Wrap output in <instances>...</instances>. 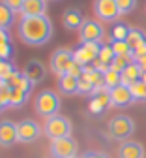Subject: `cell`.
<instances>
[{"label":"cell","instance_id":"6da1fadb","mask_svg":"<svg viewBox=\"0 0 146 158\" xmlns=\"http://www.w3.org/2000/svg\"><path fill=\"white\" fill-rule=\"evenodd\" d=\"M19 38L30 47H41L53 38V23L47 15L23 17L19 25Z\"/></svg>","mask_w":146,"mask_h":158},{"label":"cell","instance_id":"7a4b0ae2","mask_svg":"<svg viewBox=\"0 0 146 158\" xmlns=\"http://www.w3.org/2000/svg\"><path fill=\"white\" fill-rule=\"evenodd\" d=\"M34 107H36V113L47 121V118L58 115V111H60V96H58L54 90L45 89V90H41V92L36 96Z\"/></svg>","mask_w":146,"mask_h":158},{"label":"cell","instance_id":"3957f363","mask_svg":"<svg viewBox=\"0 0 146 158\" xmlns=\"http://www.w3.org/2000/svg\"><path fill=\"white\" fill-rule=\"evenodd\" d=\"M107 130H109V135L112 137V139L124 143V141H128L129 137L133 135L135 123H133V118L128 117V115H116V117H112L109 121Z\"/></svg>","mask_w":146,"mask_h":158},{"label":"cell","instance_id":"277c9868","mask_svg":"<svg viewBox=\"0 0 146 158\" xmlns=\"http://www.w3.org/2000/svg\"><path fill=\"white\" fill-rule=\"evenodd\" d=\"M71 130H73L71 121H69L68 117L60 115V113L54 115V117H51V118H47L45 126H43V132H45V135L49 137L51 141L53 139H60V137H69Z\"/></svg>","mask_w":146,"mask_h":158},{"label":"cell","instance_id":"5b68a950","mask_svg":"<svg viewBox=\"0 0 146 158\" xmlns=\"http://www.w3.org/2000/svg\"><path fill=\"white\" fill-rule=\"evenodd\" d=\"M75 64V58H73V51L68 49V47H60L53 53L51 56V62H49V68L53 73L56 75H64L69 72V68Z\"/></svg>","mask_w":146,"mask_h":158},{"label":"cell","instance_id":"8992f818","mask_svg":"<svg viewBox=\"0 0 146 158\" xmlns=\"http://www.w3.org/2000/svg\"><path fill=\"white\" fill-rule=\"evenodd\" d=\"M79 38H81V44H101V40L105 38V28L99 21L86 19L79 28Z\"/></svg>","mask_w":146,"mask_h":158},{"label":"cell","instance_id":"52a82bcc","mask_svg":"<svg viewBox=\"0 0 146 158\" xmlns=\"http://www.w3.org/2000/svg\"><path fill=\"white\" fill-rule=\"evenodd\" d=\"M77 152H79V147H77V141L71 135L51 141V154H53V158H75Z\"/></svg>","mask_w":146,"mask_h":158},{"label":"cell","instance_id":"ba28073f","mask_svg":"<svg viewBox=\"0 0 146 158\" xmlns=\"http://www.w3.org/2000/svg\"><path fill=\"white\" fill-rule=\"evenodd\" d=\"M94 13L101 23H112L120 17V10L116 6V0H96Z\"/></svg>","mask_w":146,"mask_h":158},{"label":"cell","instance_id":"9c48e42d","mask_svg":"<svg viewBox=\"0 0 146 158\" xmlns=\"http://www.w3.org/2000/svg\"><path fill=\"white\" fill-rule=\"evenodd\" d=\"M41 135V128L36 121H32V118H25V121H21L17 124V139L19 143H34L37 137Z\"/></svg>","mask_w":146,"mask_h":158},{"label":"cell","instance_id":"30bf717a","mask_svg":"<svg viewBox=\"0 0 146 158\" xmlns=\"http://www.w3.org/2000/svg\"><path fill=\"white\" fill-rule=\"evenodd\" d=\"M99 51H101V44H82L79 49L73 51V58L79 66H90L96 58L99 56Z\"/></svg>","mask_w":146,"mask_h":158},{"label":"cell","instance_id":"8fae6325","mask_svg":"<svg viewBox=\"0 0 146 158\" xmlns=\"http://www.w3.org/2000/svg\"><path fill=\"white\" fill-rule=\"evenodd\" d=\"M109 96H111V106H114V107H128V106H131L135 102L133 94H131V89L126 87V85H118V87L111 89Z\"/></svg>","mask_w":146,"mask_h":158},{"label":"cell","instance_id":"7c38bea8","mask_svg":"<svg viewBox=\"0 0 146 158\" xmlns=\"http://www.w3.org/2000/svg\"><path fill=\"white\" fill-rule=\"evenodd\" d=\"M23 75L28 79V81H32L34 85H37V83H41V81L45 79L47 70H45V66H43V62H41V60L32 58V60L26 62V66H25V70H23Z\"/></svg>","mask_w":146,"mask_h":158},{"label":"cell","instance_id":"4fadbf2b","mask_svg":"<svg viewBox=\"0 0 146 158\" xmlns=\"http://www.w3.org/2000/svg\"><path fill=\"white\" fill-rule=\"evenodd\" d=\"M17 139V124L11 121H0V147H13Z\"/></svg>","mask_w":146,"mask_h":158},{"label":"cell","instance_id":"5bb4252c","mask_svg":"<svg viewBox=\"0 0 146 158\" xmlns=\"http://www.w3.org/2000/svg\"><path fill=\"white\" fill-rule=\"evenodd\" d=\"M85 21L86 19H85V15H82V11L79 8H68L64 11V15H62V25L68 30H79Z\"/></svg>","mask_w":146,"mask_h":158},{"label":"cell","instance_id":"9a60e30c","mask_svg":"<svg viewBox=\"0 0 146 158\" xmlns=\"http://www.w3.org/2000/svg\"><path fill=\"white\" fill-rule=\"evenodd\" d=\"M118 158H144V147L139 141L128 139L118 147Z\"/></svg>","mask_w":146,"mask_h":158},{"label":"cell","instance_id":"2e32d148","mask_svg":"<svg viewBox=\"0 0 146 158\" xmlns=\"http://www.w3.org/2000/svg\"><path fill=\"white\" fill-rule=\"evenodd\" d=\"M47 11V0H25L21 15L23 17H39Z\"/></svg>","mask_w":146,"mask_h":158},{"label":"cell","instance_id":"e0dca14e","mask_svg":"<svg viewBox=\"0 0 146 158\" xmlns=\"http://www.w3.org/2000/svg\"><path fill=\"white\" fill-rule=\"evenodd\" d=\"M122 85H126V87H131V85H135V83H139L140 79H142V70H140V66H139V62H129L128 66H126V70H124L122 73Z\"/></svg>","mask_w":146,"mask_h":158},{"label":"cell","instance_id":"ac0fdd59","mask_svg":"<svg viewBox=\"0 0 146 158\" xmlns=\"http://www.w3.org/2000/svg\"><path fill=\"white\" fill-rule=\"evenodd\" d=\"M58 90L64 94V96L79 94V77H73L69 73L58 75Z\"/></svg>","mask_w":146,"mask_h":158},{"label":"cell","instance_id":"d6986e66","mask_svg":"<svg viewBox=\"0 0 146 158\" xmlns=\"http://www.w3.org/2000/svg\"><path fill=\"white\" fill-rule=\"evenodd\" d=\"M15 21V11H11L4 2H0V28L8 30Z\"/></svg>","mask_w":146,"mask_h":158},{"label":"cell","instance_id":"ffe728a7","mask_svg":"<svg viewBox=\"0 0 146 158\" xmlns=\"http://www.w3.org/2000/svg\"><path fill=\"white\" fill-rule=\"evenodd\" d=\"M129 30H131V27H128L126 23H116L112 32H111L112 42H126L128 36H129Z\"/></svg>","mask_w":146,"mask_h":158},{"label":"cell","instance_id":"44dd1931","mask_svg":"<svg viewBox=\"0 0 146 158\" xmlns=\"http://www.w3.org/2000/svg\"><path fill=\"white\" fill-rule=\"evenodd\" d=\"M146 40V34L140 30V28H131L129 30V36H128V40H126V44L129 45V49L133 51V49H137L142 42Z\"/></svg>","mask_w":146,"mask_h":158},{"label":"cell","instance_id":"7402d4cb","mask_svg":"<svg viewBox=\"0 0 146 158\" xmlns=\"http://www.w3.org/2000/svg\"><path fill=\"white\" fill-rule=\"evenodd\" d=\"M28 100V94L25 90H21V89H11V100H10V107L13 109H19V107H23Z\"/></svg>","mask_w":146,"mask_h":158},{"label":"cell","instance_id":"603a6c76","mask_svg":"<svg viewBox=\"0 0 146 158\" xmlns=\"http://www.w3.org/2000/svg\"><path fill=\"white\" fill-rule=\"evenodd\" d=\"M129 89H131V94H133V100L135 102H146V81L140 79L139 83L131 85Z\"/></svg>","mask_w":146,"mask_h":158},{"label":"cell","instance_id":"cb8c5ba5","mask_svg":"<svg viewBox=\"0 0 146 158\" xmlns=\"http://www.w3.org/2000/svg\"><path fill=\"white\" fill-rule=\"evenodd\" d=\"M114 58H116V55H114V51H112L111 45H101V51H99V56H97V60H99L101 64L111 66Z\"/></svg>","mask_w":146,"mask_h":158},{"label":"cell","instance_id":"d4e9b609","mask_svg":"<svg viewBox=\"0 0 146 158\" xmlns=\"http://www.w3.org/2000/svg\"><path fill=\"white\" fill-rule=\"evenodd\" d=\"M15 72H17V70H15V66H13L10 60H2V64H0V81H2V83H8L10 79L13 77Z\"/></svg>","mask_w":146,"mask_h":158},{"label":"cell","instance_id":"484cf974","mask_svg":"<svg viewBox=\"0 0 146 158\" xmlns=\"http://www.w3.org/2000/svg\"><path fill=\"white\" fill-rule=\"evenodd\" d=\"M118 85H122V75L118 73V72H114V70H107L105 72V87L111 90V89H114V87H118Z\"/></svg>","mask_w":146,"mask_h":158},{"label":"cell","instance_id":"4316f807","mask_svg":"<svg viewBox=\"0 0 146 158\" xmlns=\"http://www.w3.org/2000/svg\"><path fill=\"white\" fill-rule=\"evenodd\" d=\"M111 47L116 56H131L133 58V51L129 49V45L126 42H111Z\"/></svg>","mask_w":146,"mask_h":158},{"label":"cell","instance_id":"83f0119b","mask_svg":"<svg viewBox=\"0 0 146 158\" xmlns=\"http://www.w3.org/2000/svg\"><path fill=\"white\" fill-rule=\"evenodd\" d=\"M129 62H133V58H131V56H116L109 68H111V70H114V72H118V73H122L124 70H126V66H128Z\"/></svg>","mask_w":146,"mask_h":158},{"label":"cell","instance_id":"f1b7e54d","mask_svg":"<svg viewBox=\"0 0 146 158\" xmlns=\"http://www.w3.org/2000/svg\"><path fill=\"white\" fill-rule=\"evenodd\" d=\"M116 6L120 10V15H126L137 8V0H116Z\"/></svg>","mask_w":146,"mask_h":158},{"label":"cell","instance_id":"f546056e","mask_svg":"<svg viewBox=\"0 0 146 158\" xmlns=\"http://www.w3.org/2000/svg\"><path fill=\"white\" fill-rule=\"evenodd\" d=\"M10 100H11V87L8 83H0V102L6 107H10Z\"/></svg>","mask_w":146,"mask_h":158},{"label":"cell","instance_id":"4dcf8cb0","mask_svg":"<svg viewBox=\"0 0 146 158\" xmlns=\"http://www.w3.org/2000/svg\"><path fill=\"white\" fill-rule=\"evenodd\" d=\"M11 56H13L11 44H0V58H2V60H10Z\"/></svg>","mask_w":146,"mask_h":158},{"label":"cell","instance_id":"1f68e13d","mask_svg":"<svg viewBox=\"0 0 146 158\" xmlns=\"http://www.w3.org/2000/svg\"><path fill=\"white\" fill-rule=\"evenodd\" d=\"M2 2H4L11 11H15V13L19 11V13H21V8H23V2H25V0H2Z\"/></svg>","mask_w":146,"mask_h":158},{"label":"cell","instance_id":"d6a6232c","mask_svg":"<svg viewBox=\"0 0 146 158\" xmlns=\"http://www.w3.org/2000/svg\"><path fill=\"white\" fill-rule=\"evenodd\" d=\"M142 56H146V40L137 47V49H133V60L137 62V60H140Z\"/></svg>","mask_w":146,"mask_h":158},{"label":"cell","instance_id":"836d02e7","mask_svg":"<svg viewBox=\"0 0 146 158\" xmlns=\"http://www.w3.org/2000/svg\"><path fill=\"white\" fill-rule=\"evenodd\" d=\"M0 44H11V38H10V32L0 28Z\"/></svg>","mask_w":146,"mask_h":158},{"label":"cell","instance_id":"e575fe53","mask_svg":"<svg viewBox=\"0 0 146 158\" xmlns=\"http://www.w3.org/2000/svg\"><path fill=\"white\" fill-rule=\"evenodd\" d=\"M81 158H111V156L105 154V152H86V154H82Z\"/></svg>","mask_w":146,"mask_h":158},{"label":"cell","instance_id":"d590c367","mask_svg":"<svg viewBox=\"0 0 146 158\" xmlns=\"http://www.w3.org/2000/svg\"><path fill=\"white\" fill-rule=\"evenodd\" d=\"M139 62V66H140V70H142V73H146V56H142L140 60H137Z\"/></svg>","mask_w":146,"mask_h":158},{"label":"cell","instance_id":"8d00e7d4","mask_svg":"<svg viewBox=\"0 0 146 158\" xmlns=\"http://www.w3.org/2000/svg\"><path fill=\"white\" fill-rule=\"evenodd\" d=\"M4 109H6V106H4V104H2V102H0V113H2V111H4Z\"/></svg>","mask_w":146,"mask_h":158},{"label":"cell","instance_id":"74e56055","mask_svg":"<svg viewBox=\"0 0 146 158\" xmlns=\"http://www.w3.org/2000/svg\"><path fill=\"white\" fill-rule=\"evenodd\" d=\"M142 81H146V73H144V75H142Z\"/></svg>","mask_w":146,"mask_h":158},{"label":"cell","instance_id":"f35d334b","mask_svg":"<svg viewBox=\"0 0 146 158\" xmlns=\"http://www.w3.org/2000/svg\"><path fill=\"white\" fill-rule=\"evenodd\" d=\"M75 158H79V156H75Z\"/></svg>","mask_w":146,"mask_h":158},{"label":"cell","instance_id":"ab89813d","mask_svg":"<svg viewBox=\"0 0 146 158\" xmlns=\"http://www.w3.org/2000/svg\"><path fill=\"white\" fill-rule=\"evenodd\" d=\"M0 83H2V81H0Z\"/></svg>","mask_w":146,"mask_h":158}]
</instances>
